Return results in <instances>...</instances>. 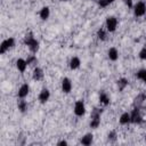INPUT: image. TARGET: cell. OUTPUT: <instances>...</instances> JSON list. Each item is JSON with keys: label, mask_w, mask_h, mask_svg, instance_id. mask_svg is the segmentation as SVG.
Instances as JSON below:
<instances>
[{"label": "cell", "mask_w": 146, "mask_h": 146, "mask_svg": "<svg viewBox=\"0 0 146 146\" xmlns=\"http://www.w3.org/2000/svg\"><path fill=\"white\" fill-rule=\"evenodd\" d=\"M94 141H95V133L92 131L84 132L81 137H79V144L83 146H90L94 144Z\"/></svg>", "instance_id": "cell-17"}, {"label": "cell", "mask_w": 146, "mask_h": 146, "mask_svg": "<svg viewBox=\"0 0 146 146\" xmlns=\"http://www.w3.org/2000/svg\"><path fill=\"white\" fill-rule=\"evenodd\" d=\"M135 79L143 84H146V67H139L135 72Z\"/></svg>", "instance_id": "cell-20"}, {"label": "cell", "mask_w": 146, "mask_h": 146, "mask_svg": "<svg viewBox=\"0 0 146 146\" xmlns=\"http://www.w3.org/2000/svg\"><path fill=\"white\" fill-rule=\"evenodd\" d=\"M31 84L30 82L27 81H24L22 82L18 88H17V91H16V96H17V99H26L30 94H31Z\"/></svg>", "instance_id": "cell-10"}, {"label": "cell", "mask_w": 146, "mask_h": 146, "mask_svg": "<svg viewBox=\"0 0 146 146\" xmlns=\"http://www.w3.org/2000/svg\"><path fill=\"white\" fill-rule=\"evenodd\" d=\"M17 46V41L15 36H7L1 40L0 42V55H6L13 49H15Z\"/></svg>", "instance_id": "cell-5"}, {"label": "cell", "mask_w": 146, "mask_h": 146, "mask_svg": "<svg viewBox=\"0 0 146 146\" xmlns=\"http://www.w3.org/2000/svg\"><path fill=\"white\" fill-rule=\"evenodd\" d=\"M103 26L110 34H114L117 32V30L120 27V19L116 15H107L104 19Z\"/></svg>", "instance_id": "cell-2"}, {"label": "cell", "mask_w": 146, "mask_h": 146, "mask_svg": "<svg viewBox=\"0 0 146 146\" xmlns=\"http://www.w3.org/2000/svg\"><path fill=\"white\" fill-rule=\"evenodd\" d=\"M129 84H130V81H129V79H128L127 76H120V78L115 81V86H116V88H117V90H119L120 92L125 91L127 88L129 87Z\"/></svg>", "instance_id": "cell-19"}, {"label": "cell", "mask_w": 146, "mask_h": 146, "mask_svg": "<svg viewBox=\"0 0 146 146\" xmlns=\"http://www.w3.org/2000/svg\"><path fill=\"white\" fill-rule=\"evenodd\" d=\"M88 108H87V104L84 102V99L79 98L76 100H74L73 105H72V113L75 117L78 119H82L87 115Z\"/></svg>", "instance_id": "cell-3"}, {"label": "cell", "mask_w": 146, "mask_h": 146, "mask_svg": "<svg viewBox=\"0 0 146 146\" xmlns=\"http://www.w3.org/2000/svg\"><path fill=\"white\" fill-rule=\"evenodd\" d=\"M116 2V0H97V6L100 9H107L108 7H111L112 5H114Z\"/></svg>", "instance_id": "cell-23"}, {"label": "cell", "mask_w": 146, "mask_h": 146, "mask_svg": "<svg viewBox=\"0 0 146 146\" xmlns=\"http://www.w3.org/2000/svg\"><path fill=\"white\" fill-rule=\"evenodd\" d=\"M120 49L116 47V46H111L107 48L106 50V57L108 59V62L111 63H116L119 59H120Z\"/></svg>", "instance_id": "cell-14"}, {"label": "cell", "mask_w": 146, "mask_h": 146, "mask_svg": "<svg viewBox=\"0 0 146 146\" xmlns=\"http://www.w3.org/2000/svg\"><path fill=\"white\" fill-rule=\"evenodd\" d=\"M14 66H15V70L22 75L25 74L30 68V65H29V62H27L26 57H23V56H19L15 59Z\"/></svg>", "instance_id": "cell-8"}, {"label": "cell", "mask_w": 146, "mask_h": 146, "mask_svg": "<svg viewBox=\"0 0 146 146\" xmlns=\"http://www.w3.org/2000/svg\"><path fill=\"white\" fill-rule=\"evenodd\" d=\"M44 76H46V73H44V70L36 65L34 67H32V72H31V78L34 82H42L44 80Z\"/></svg>", "instance_id": "cell-15"}, {"label": "cell", "mask_w": 146, "mask_h": 146, "mask_svg": "<svg viewBox=\"0 0 146 146\" xmlns=\"http://www.w3.org/2000/svg\"><path fill=\"white\" fill-rule=\"evenodd\" d=\"M111 102H112V99H111V95L107 92V91H100L99 92V95H98V103H99V105L102 106V107H107V106H110L111 105Z\"/></svg>", "instance_id": "cell-18"}, {"label": "cell", "mask_w": 146, "mask_h": 146, "mask_svg": "<svg viewBox=\"0 0 146 146\" xmlns=\"http://www.w3.org/2000/svg\"><path fill=\"white\" fill-rule=\"evenodd\" d=\"M137 58L140 60V62H146V44L145 46H141L137 52Z\"/></svg>", "instance_id": "cell-24"}, {"label": "cell", "mask_w": 146, "mask_h": 146, "mask_svg": "<svg viewBox=\"0 0 146 146\" xmlns=\"http://www.w3.org/2000/svg\"><path fill=\"white\" fill-rule=\"evenodd\" d=\"M56 145H58V146H65V145H68V141L66 139H64V137H63L62 139H59L58 141H56Z\"/></svg>", "instance_id": "cell-26"}, {"label": "cell", "mask_w": 146, "mask_h": 146, "mask_svg": "<svg viewBox=\"0 0 146 146\" xmlns=\"http://www.w3.org/2000/svg\"><path fill=\"white\" fill-rule=\"evenodd\" d=\"M117 124L121 128H127L131 125V113L128 110L122 111L117 116Z\"/></svg>", "instance_id": "cell-12"}, {"label": "cell", "mask_w": 146, "mask_h": 146, "mask_svg": "<svg viewBox=\"0 0 146 146\" xmlns=\"http://www.w3.org/2000/svg\"><path fill=\"white\" fill-rule=\"evenodd\" d=\"M90 1H94V2H97V0H90Z\"/></svg>", "instance_id": "cell-28"}, {"label": "cell", "mask_w": 146, "mask_h": 146, "mask_svg": "<svg viewBox=\"0 0 146 146\" xmlns=\"http://www.w3.org/2000/svg\"><path fill=\"white\" fill-rule=\"evenodd\" d=\"M38 103L40 105H46L49 103L50 98H51V91L48 87H42L39 91H38Z\"/></svg>", "instance_id": "cell-11"}, {"label": "cell", "mask_w": 146, "mask_h": 146, "mask_svg": "<svg viewBox=\"0 0 146 146\" xmlns=\"http://www.w3.org/2000/svg\"><path fill=\"white\" fill-rule=\"evenodd\" d=\"M38 16H39V19L41 22H47L49 21L50 16H51V8L48 6V5H43L40 7V9L38 10Z\"/></svg>", "instance_id": "cell-16"}, {"label": "cell", "mask_w": 146, "mask_h": 146, "mask_svg": "<svg viewBox=\"0 0 146 146\" xmlns=\"http://www.w3.org/2000/svg\"><path fill=\"white\" fill-rule=\"evenodd\" d=\"M132 16L137 19L145 18L146 16V0H136L132 9H131Z\"/></svg>", "instance_id": "cell-4"}, {"label": "cell", "mask_w": 146, "mask_h": 146, "mask_svg": "<svg viewBox=\"0 0 146 146\" xmlns=\"http://www.w3.org/2000/svg\"><path fill=\"white\" fill-rule=\"evenodd\" d=\"M102 111L98 108H95L91 114H90V119H89V128L91 130H97L100 125H102Z\"/></svg>", "instance_id": "cell-6"}, {"label": "cell", "mask_w": 146, "mask_h": 146, "mask_svg": "<svg viewBox=\"0 0 146 146\" xmlns=\"http://www.w3.org/2000/svg\"><path fill=\"white\" fill-rule=\"evenodd\" d=\"M110 35H111V34L105 30V27H104V26L98 27V29H97V31H96V38H97L100 42L106 41V40L108 39V36H110Z\"/></svg>", "instance_id": "cell-21"}, {"label": "cell", "mask_w": 146, "mask_h": 146, "mask_svg": "<svg viewBox=\"0 0 146 146\" xmlns=\"http://www.w3.org/2000/svg\"><path fill=\"white\" fill-rule=\"evenodd\" d=\"M135 1H136V0H122V3L124 5V7H125L127 9L131 10V9H132V6H133V3H135Z\"/></svg>", "instance_id": "cell-25"}, {"label": "cell", "mask_w": 146, "mask_h": 146, "mask_svg": "<svg viewBox=\"0 0 146 146\" xmlns=\"http://www.w3.org/2000/svg\"><path fill=\"white\" fill-rule=\"evenodd\" d=\"M131 125H141L145 122V116L139 107H133L131 111Z\"/></svg>", "instance_id": "cell-9"}, {"label": "cell", "mask_w": 146, "mask_h": 146, "mask_svg": "<svg viewBox=\"0 0 146 146\" xmlns=\"http://www.w3.org/2000/svg\"><path fill=\"white\" fill-rule=\"evenodd\" d=\"M58 2H60V3H67V2H71L72 0H57Z\"/></svg>", "instance_id": "cell-27"}, {"label": "cell", "mask_w": 146, "mask_h": 146, "mask_svg": "<svg viewBox=\"0 0 146 146\" xmlns=\"http://www.w3.org/2000/svg\"><path fill=\"white\" fill-rule=\"evenodd\" d=\"M23 44L27 48V51L30 54H38L40 50V41L33 33H27L24 36Z\"/></svg>", "instance_id": "cell-1"}, {"label": "cell", "mask_w": 146, "mask_h": 146, "mask_svg": "<svg viewBox=\"0 0 146 146\" xmlns=\"http://www.w3.org/2000/svg\"><path fill=\"white\" fill-rule=\"evenodd\" d=\"M81 66H82V59H81L80 56L73 55V56L70 57V59L67 62V67H68L70 71L76 72V71H79L81 68Z\"/></svg>", "instance_id": "cell-13"}, {"label": "cell", "mask_w": 146, "mask_h": 146, "mask_svg": "<svg viewBox=\"0 0 146 146\" xmlns=\"http://www.w3.org/2000/svg\"><path fill=\"white\" fill-rule=\"evenodd\" d=\"M17 110L19 113H25L29 110V103L26 99H17Z\"/></svg>", "instance_id": "cell-22"}, {"label": "cell", "mask_w": 146, "mask_h": 146, "mask_svg": "<svg viewBox=\"0 0 146 146\" xmlns=\"http://www.w3.org/2000/svg\"><path fill=\"white\" fill-rule=\"evenodd\" d=\"M59 89L63 95H71L74 89L73 80L70 76H63L59 82Z\"/></svg>", "instance_id": "cell-7"}]
</instances>
